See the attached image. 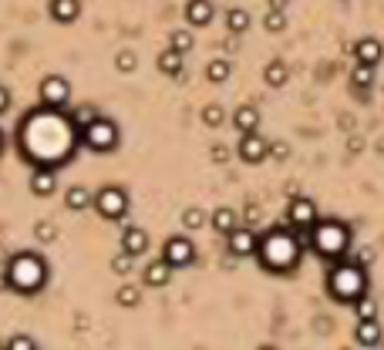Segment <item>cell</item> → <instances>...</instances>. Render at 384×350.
<instances>
[{"label": "cell", "mask_w": 384, "mask_h": 350, "mask_svg": "<svg viewBox=\"0 0 384 350\" xmlns=\"http://www.w3.org/2000/svg\"><path fill=\"white\" fill-rule=\"evenodd\" d=\"M34 232H37V239H41V243H51L54 236H57V229H54L51 223H37V225H34Z\"/></svg>", "instance_id": "35"}, {"label": "cell", "mask_w": 384, "mask_h": 350, "mask_svg": "<svg viewBox=\"0 0 384 350\" xmlns=\"http://www.w3.org/2000/svg\"><path fill=\"white\" fill-rule=\"evenodd\" d=\"M0 350H3V347H0Z\"/></svg>", "instance_id": "46"}, {"label": "cell", "mask_w": 384, "mask_h": 350, "mask_svg": "<svg viewBox=\"0 0 384 350\" xmlns=\"http://www.w3.org/2000/svg\"><path fill=\"white\" fill-rule=\"evenodd\" d=\"M3 263H7V252L0 250V266H3Z\"/></svg>", "instance_id": "43"}, {"label": "cell", "mask_w": 384, "mask_h": 350, "mask_svg": "<svg viewBox=\"0 0 384 350\" xmlns=\"http://www.w3.org/2000/svg\"><path fill=\"white\" fill-rule=\"evenodd\" d=\"M7 276H10V286L14 290H37L44 283V263L37 256H17L7 263Z\"/></svg>", "instance_id": "1"}, {"label": "cell", "mask_w": 384, "mask_h": 350, "mask_svg": "<svg viewBox=\"0 0 384 350\" xmlns=\"http://www.w3.org/2000/svg\"><path fill=\"white\" fill-rule=\"evenodd\" d=\"M230 252L232 256H253L256 252V236L250 229H236L230 232Z\"/></svg>", "instance_id": "14"}, {"label": "cell", "mask_w": 384, "mask_h": 350, "mask_svg": "<svg viewBox=\"0 0 384 350\" xmlns=\"http://www.w3.org/2000/svg\"><path fill=\"white\" fill-rule=\"evenodd\" d=\"M226 27H230L232 34H243V30L250 27V14H246L243 7H232L230 14H226Z\"/></svg>", "instance_id": "25"}, {"label": "cell", "mask_w": 384, "mask_h": 350, "mask_svg": "<svg viewBox=\"0 0 384 350\" xmlns=\"http://www.w3.org/2000/svg\"><path fill=\"white\" fill-rule=\"evenodd\" d=\"M131 259H135V256H131V252H118V256H115V259H111V273H118V276H128L131 273Z\"/></svg>", "instance_id": "28"}, {"label": "cell", "mask_w": 384, "mask_h": 350, "mask_svg": "<svg viewBox=\"0 0 384 350\" xmlns=\"http://www.w3.org/2000/svg\"><path fill=\"white\" fill-rule=\"evenodd\" d=\"M259 350H277V347H270V344H266V347H259Z\"/></svg>", "instance_id": "45"}, {"label": "cell", "mask_w": 384, "mask_h": 350, "mask_svg": "<svg viewBox=\"0 0 384 350\" xmlns=\"http://www.w3.org/2000/svg\"><path fill=\"white\" fill-rule=\"evenodd\" d=\"M246 219H250V223L259 219V209H256V205H246Z\"/></svg>", "instance_id": "40"}, {"label": "cell", "mask_w": 384, "mask_h": 350, "mask_svg": "<svg viewBox=\"0 0 384 350\" xmlns=\"http://www.w3.org/2000/svg\"><path fill=\"white\" fill-rule=\"evenodd\" d=\"M239 155H243L246 162H263V158L270 155V145H266V138H259L256 131H246L243 142H239Z\"/></svg>", "instance_id": "8"}, {"label": "cell", "mask_w": 384, "mask_h": 350, "mask_svg": "<svg viewBox=\"0 0 384 350\" xmlns=\"http://www.w3.org/2000/svg\"><path fill=\"white\" fill-rule=\"evenodd\" d=\"M64 202H68V209H75V212H81V209H88V205H91V192H88L84 185H75V189H68V196H64Z\"/></svg>", "instance_id": "23"}, {"label": "cell", "mask_w": 384, "mask_h": 350, "mask_svg": "<svg viewBox=\"0 0 384 350\" xmlns=\"http://www.w3.org/2000/svg\"><path fill=\"white\" fill-rule=\"evenodd\" d=\"M270 151H273L277 158H286V145H283V142H277V145H270Z\"/></svg>", "instance_id": "39"}, {"label": "cell", "mask_w": 384, "mask_h": 350, "mask_svg": "<svg viewBox=\"0 0 384 350\" xmlns=\"http://www.w3.org/2000/svg\"><path fill=\"white\" fill-rule=\"evenodd\" d=\"M203 122H205L209 128L223 125V108H219V104H209V108L203 111Z\"/></svg>", "instance_id": "32"}, {"label": "cell", "mask_w": 384, "mask_h": 350, "mask_svg": "<svg viewBox=\"0 0 384 350\" xmlns=\"http://www.w3.org/2000/svg\"><path fill=\"white\" fill-rule=\"evenodd\" d=\"M226 155H230V151L223 149V145H216V149H212V158H216V162H226Z\"/></svg>", "instance_id": "38"}, {"label": "cell", "mask_w": 384, "mask_h": 350, "mask_svg": "<svg viewBox=\"0 0 384 350\" xmlns=\"http://www.w3.org/2000/svg\"><path fill=\"white\" fill-rule=\"evenodd\" d=\"M122 250L131 252V256H142V252L149 250V236H145V229L128 225L125 232H122Z\"/></svg>", "instance_id": "12"}, {"label": "cell", "mask_w": 384, "mask_h": 350, "mask_svg": "<svg viewBox=\"0 0 384 350\" xmlns=\"http://www.w3.org/2000/svg\"><path fill=\"white\" fill-rule=\"evenodd\" d=\"M351 81H354L358 88H367V84L374 81V68H371V64H360V61H358V68H354V75H351Z\"/></svg>", "instance_id": "27"}, {"label": "cell", "mask_w": 384, "mask_h": 350, "mask_svg": "<svg viewBox=\"0 0 384 350\" xmlns=\"http://www.w3.org/2000/svg\"><path fill=\"white\" fill-rule=\"evenodd\" d=\"M7 350H37V344H34L30 337H14V340L7 344Z\"/></svg>", "instance_id": "37"}, {"label": "cell", "mask_w": 384, "mask_h": 350, "mask_svg": "<svg viewBox=\"0 0 384 350\" xmlns=\"http://www.w3.org/2000/svg\"><path fill=\"white\" fill-rule=\"evenodd\" d=\"M54 185H57V178H54L51 169H37V172L30 175V192L34 196H51Z\"/></svg>", "instance_id": "16"}, {"label": "cell", "mask_w": 384, "mask_h": 350, "mask_svg": "<svg viewBox=\"0 0 384 350\" xmlns=\"http://www.w3.org/2000/svg\"><path fill=\"white\" fill-rule=\"evenodd\" d=\"M354 340H358L360 347H378L381 344V324L378 320H358Z\"/></svg>", "instance_id": "15"}, {"label": "cell", "mask_w": 384, "mask_h": 350, "mask_svg": "<svg viewBox=\"0 0 384 350\" xmlns=\"http://www.w3.org/2000/svg\"><path fill=\"white\" fill-rule=\"evenodd\" d=\"M297 239H290L286 232H270L266 239H263V263L266 266H273V270H286V266H293L297 263Z\"/></svg>", "instance_id": "2"}, {"label": "cell", "mask_w": 384, "mask_h": 350, "mask_svg": "<svg viewBox=\"0 0 384 350\" xmlns=\"http://www.w3.org/2000/svg\"><path fill=\"white\" fill-rule=\"evenodd\" d=\"M212 225H216V232L230 236V232L239 229V216H236L232 209H216V212H212Z\"/></svg>", "instance_id": "18"}, {"label": "cell", "mask_w": 384, "mask_h": 350, "mask_svg": "<svg viewBox=\"0 0 384 350\" xmlns=\"http://www.w3.org/2000/svg\"><path fill=\"white\" fill-rule=\"evenodd\" d=\"M286 216H290V223L293 225H313L317 223V209H313V202L304 199V196H297V199L290 202Z\"/></svg>", "instance_id": "10"}, {"label": "cell", "mask_w": 384, "mask_h": 350, "mask_svg": "<svg viewBox=\"0 0 384 350\" xmlns=\"http://www.w3.org/2000/svg\"><path fill=\"white\" fill-rule=\"evenodd\" d=\"M313 246L320 256H340L347 250V229L340 223H320L313 229Z\"/></svg>", "instance_id": "4"}, {"label": "cell", "mask_w": 384, "mask_h": 350, "mask_svg": "<svg viewBox=\"0 0 384 350\" xmlns=\"http://www.w3.org/2000/svg\"><path fill=\"white\" fill-rule=\"evenodd\" d=\"M95 118H98V115H95V111H91L88 104H81V108H77V111H75V125H81V131H84V128L91 125Z\"/></svg>", "instance_id": "33"}, {"label": "cell", "mask_w": 384, "mask_h": 350, "mask_svg": "<svg viewBox=\"0 0 384 350\" xmlns=\"http://www.w3.org/2000/svg\"><path fill=\"white\" fill-rule=\"evenodd\" d=\"M212 0H189V7H185V17H189V24L192 27H205L212 21Z\"/></svg>", "instance_id": "13"}, {"label": "cell", "mask_w": 384, "mask_h": 350, "mask_svg": "<svg viewBox=\"0 0 384 350\" xmlns=\"http://www.w3.org/2000/svg\"><path fill=\"white\" fill-rule=\"evenodd\" d=\"M354 306H358V320H374V317H378V303L371 300V297L354 300Z\"/></svg>", "instance_id": "26"}, {"label": "cell", "mask_w": 384, "mask_h": 350, "mask_svg": "<svg viewBox=\"0 0 384 350\" xmlns=\"http://www.w3.org/2000/svg\"><path fill=\"white\" fill-rule=\"evenodd\" d=\"M172 48L182 50V54L192 50V34H189V30H172Z\"/></svg>", "instance_id": "30"}, {"label": "cell", "mask_w": 384, "mask_h": 350, "mask_svg": "<svg viewBox=\"0 0 384 350\" xmlns=\"http://www.w3.org/2000/svg\"><path fill=\"white\" fill-rule=\"evenodd\" d=\"M205 77H209L212 84H223V81L230 77V61H226V57H216V61H209V64H205Z\"/></svg>", "instance_id": "24"}, {"label": "cell", "mask_w": 384, "mask_h": 350, "mask_svg": "<svg viewBox=\"0 0 384 350\" xmlns=\"http://www.w3.org/2000/svg\"><path fill=\"white\" fill-rule=\"evenodd\" d=\"M169 279H172V263H169V259L152 263V266L145 270V283H149V286H165Z\"/></svg>", "instance_id": "19"}, {"label": "cell", "mask_w": 384, "mask_h": 350, "mask_svg": "<svg viewBox=\"0 0 384 350\" xmlns=\"http://www.w3.org/2000/svg\"><path fill=\"white\" fill-rule=\"evenodd\" d=\"M182 50H176V48H169V50H162L158 54V68L165 71V75H182Z\"/></svg>", "instance_id": "21"}, {"label": "cell", "mask_w": 384, "mask_h": 350, "mask_svg": "<svg viewBox=\"0 0 384 350\" xmlns=\"http://www.w3.org/2000/svg\"><path fill=\"white\" fill-rule=\"evenodd\" d=\"M364 286H367V279L360 266H337L331 273V290L337 300H360Z\"/></svg>", "instance_id": "3"}, {"label": "cell", "mask_w": 384, "mask_h": 350, "mask_svg": "<svg viewBox=\"0 0 384 350\" xmlns=\"http://www.w3.org/2000/svg\"><path fill=\"white\" fill-rule=\"evenodd\" d=\"M41 98H44V104H64L68 101V81L61 75H51L44 77V84H41Z\"/></svg>", "instance_id": "9"}, {"label": "cell", "mask_w": 384, "mask_h": 350, "mask_svg": "<svg viewBox=\"0 0 384 350\" xmlns=\"http://www.w3.org/2000/svg\"><path fill=\"white\" fill-rule=\"evenodd\" d=\"M84 145L95 151H111L118 145V128L111 125L108 118H95L91 125L84 128Z\"/></svg>", "instance_id": "5"}, {"label": "cell", "mask_w": 384, "mask_h": 350, "mask_svg": "<svg viewBox=\"0 0 384 350\" xmlns=\"http://www.w3.org/2000/svg\"><path fill=\"white\" fill-rule=\"evenodd\" d=\"M165 259H169L172 266H189V263L196 259V250H192V243H189V239L172 236V239L165 243Z\"/></svg>", "instance_id": "7"}, {"label": "cell", "mask_w": 384, "mask_h": 350, "mask_svg": "<svg viewBox=\"0 0 384 350\" xmlns=\"http://www.w3.org/2000/svg\"><path fill=\"white\" fill-rule=\"evenodd\" d=\"M232 125L239 128L243 135H246V131H256V125H259V111H256V108H250V104H246V108H236Z\"/></svg>", "instance_id": "20"}, {"label": "cell", "mask_w": 384, "mask_h": 350, "mask_svg": "<svg viewBox=\"0 0 384 350\" xmlns=\"http://www.w3.org/2000/svg\"><path fill=\"white\" fill-rule=\"evenodd\" d=\"M10 286V276H7V270H0V290H7Z\"/></svg>", "instance_id": "41"}, {"label": "cell", "mask_w": 384, "mask_h": 350, "mask_svg": "<svg viewBox=\"0 0 384 350\" xmlns=\"http://www.w3.org/2000/svg\"><path fill=\"white\" fill-rule=\"evenodd\" d=\"M118 303H122V306H135V303H138V286H131V283L122 286V290H118Z\"/></svg>", "instance_id": "34"}, {"label": "cell", "mask_w": 384, "mask_h": 350, "mask_svg": "<svg viewBox=\"0 0 384 350\" xmlns=\"http://www.w3.org/2000/svg\"><path fill=\"white\" fill-rule=\"evenodd\" d=\"M381 54H384V48H381V41L378 37H360L358 44H354V57H358L360 64H378L381 61Z\"/></svg>", "instance_id": "11"}, {"label": "cell", "mask_w": 384, "mask_h": 350, "mask_svg": "<svg viewBox=\"0 0 384 350\" xmlns=\"http://www.w3.org/2000/svg\"><path fill=\"white\" fill-rule=\"evenodd\" d=\"M182 223H185V229H199V225L205 223L203 209H185V212H182Z\"/></svg>", "instance_id": "31"}, {"label": "cell", "mask_w": 384, "mask_h": 350, "mask_svg": "<svg viewBox=\"0 0 384 350\" xmlns=\"http://www.w3.org/2000/svg\"><path fill=\"white\" fill-rule=\"evenodd\" d=\"M115 64H118V71H135V54H131V50H122V54L115 57Z\"/></svg>", "instance_id": "36"}, {"label": "cell", "mask_w": 384, "mask_h": 350, "mask_svg": "<svg viewBox=\"0 0 384 350\" xmlns=\"http://www.w3.org/2000/svg\"><path fill=\"white\" fill-rule=\"evenodd\" d=\"M77 14H81V3H77V0H51V17L54 21L68 24V21H75Z\"/></svg>", "instance_id": "17"}, {"label": "cell", "mask_w": 384, "mask_h": 350, "mask_svg": "<svg viewBox=\"0 0 384 350\" xmlns=\"http://www.w3.org/2000/svg\"><path fill=\"white\" fill-rule=\"evenodd\" d=\"M286 77H290V71H286V64H283V61H270V64H266V71H263V81H266L270 88L286 84Z\"/></svg>", "instance_id": "22"}, {"label": "cell", "mask_w": 384, "mask_h": 350, "mask_svg": "<svg viewBox=\"0 0 384 350\" xmlns=\"http://www.w3.org/2000/svg\"><path fill=\"white\" fill-rule=\"evenodd\" d=\"M7 101H10V98H7V91H3V88H0V111H3V108H7Z\"/></svg>", "instance_id": "42"}, {"label": "cell", "mask_w": 384, "mask_h": 350, "mask_svg": "<svg viewBox=\"0 0 384 350\" xmlns=\"http://www.w3.org/2000/svg\"><path fill=\"white\" fill-rule=\"evenodd\" d=\"M95 205H98V212L102 216H108V219H118L122 212H125V205H128V196L122 192V189H102L98 192V199H95Z\"/></svg>", "instance_id": "6"}, {"label": "cell", "mask_w": 384, "mask_h": 350, "mask_svg": "<svg viewBox=\"0 0 384 350\" xmlns=\"http://www.w3.org/2000/svg\"><path fill=\"white\" fill-rule=\"evenodd\" d=\"M266 30H273V34H280L283 27H286V14L283 10H277V7H270V14H266Z\"/></svg>", "instance_id": "29"}, {"label": "cell", "mask_w": 384, "mask_h": 350, "mask_svg": "<svg viewBox=\"0 0 384 350\" xmlns=\"http://www.w3.org/2000/svg\"><path fill=\"white\" fill-rule=\"evenodd\" d=\"M0 151H3V131H0Z\"/></svg>", "instance_id": "44"}]
</instances>
